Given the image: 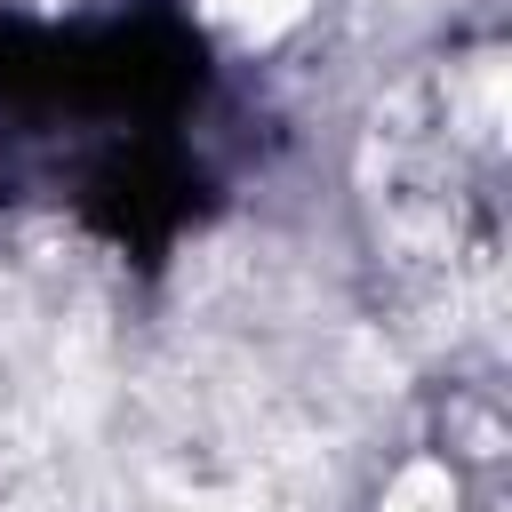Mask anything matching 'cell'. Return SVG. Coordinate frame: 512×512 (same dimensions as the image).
<instances>
[{
  "label": "cell",
  "instance_id": "1",
  "mask_svg": "<svg viewBox=\"0 0 512 512\" xmlns=\"http://www.w3.org/2000/svg\"><path fill=\"white\" fill-rule=\"evenodd\" d=\"M304 8H312V0H208V16L232 24L240 40H272V32H288Z\"/></svg>",
  "mask_w": 512,
  "mask_h": 512
},
{
  "label": "cell",
  "instance_id": "2",
  "mask_svg": "<svg viewBox=\"0 0 512 512\" xmlns=\"http://www.w3.org/2000/svg\"><path fill=\"white\" fill-rule=\"evenodd\" d=\"M384 512H456V480H448L440 464H408V472L392 480Z\"/></svg>",
  "mask_w": 512,
  "mask_h": 512
}]
</instances>
